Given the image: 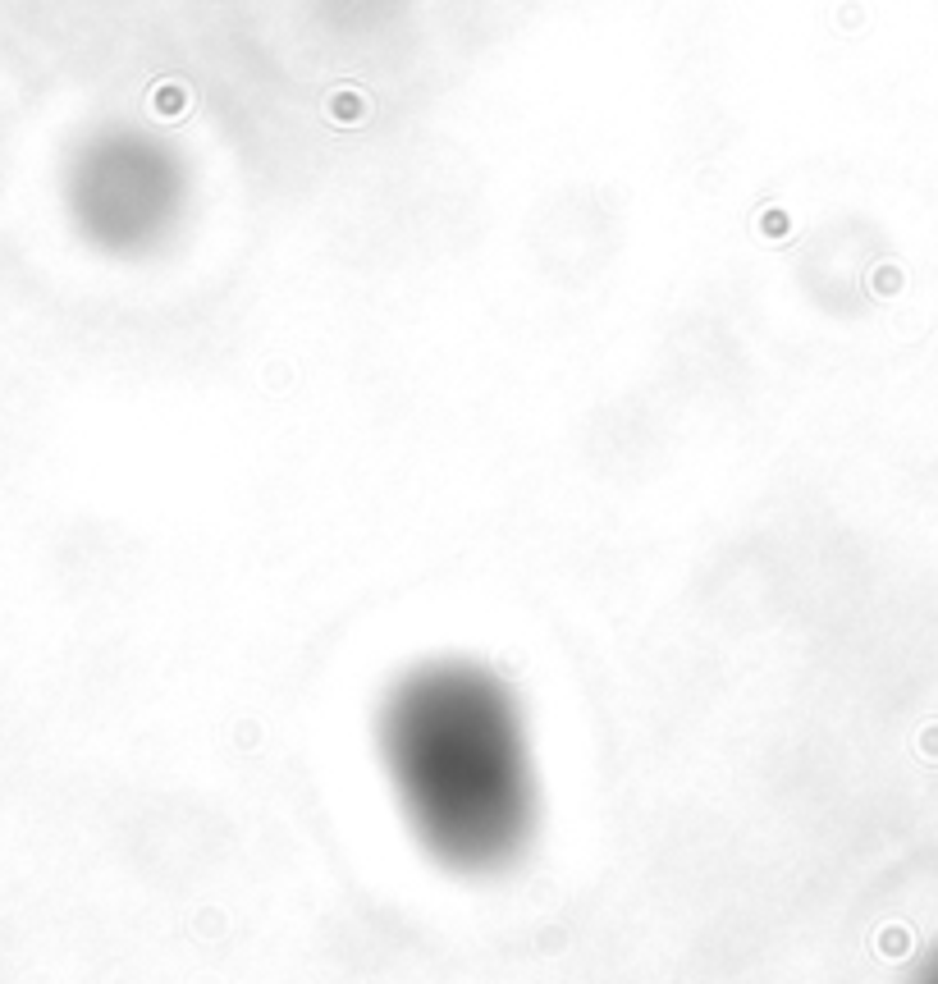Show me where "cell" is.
<instances>
[{"label": "cell", "mask_w": 938, "mask_h": 984, "mask_svg": "<svg viewBox=\"0 0 938 984\" xmlns=\"http://www.w3.org/2000/svg\"><path fill=\"white\" fill-rule=\"evenodd\" d=\"M380 779L417 852L453 879H499L540 838L531 719L513 682L472 655L399 669L371 714Z\"/></svg>", "instance_id": "cell-1"}, {"label": "cell", "mask_w": 938, "mask_h": 984, "mask_svg": "<svg viewBox=\"0 0 938 984\" xmlns=\"http://www.w3.org/2000/svg\"><path fill=\"white\" fill-rule=\"evenodd\" d=\"M906 984H938V939L920 952V962L911 966V980Z\"/></svg>", "instance_id": "cell-2"}]
</instances>
